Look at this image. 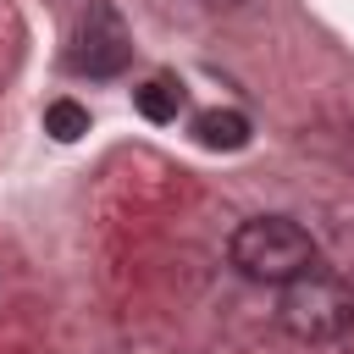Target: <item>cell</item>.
<instances>
[{"label": "cell", "instance_id": "6da1fadb", "mask_svg": "<svg viewBox=\"0 0 354 354\" xmlns=\"http://www.w3.org/2000/svg\"><path fill=\"white\" fill-rule=\"evenodd\" d=\"M227 260L238 266V277L282 288V282H293L315 266V238L288 216H249L227 238Z\"/></svg>", "mask_w": 354, "mask_h": 354}, {"label": "cell", "instance_id": "7a4b0ae2", "mask_svg": "<svg viewBox=\"0 0 354 354\" xmlns=\"http://www.w3.org/2000/svg\"><path fill=\"white\" fill-rule=\"evenodd\" d=\"M277 326L299 343H332L354 326V288L321 266H310L304 277L282 282L277 299Z\"/></svg>", "mask_w": 354, "mask_h": 354}, {"label": "cell", "instance_id": "3957f363", "mask_svg": "<svg viewBox=\"0 0 354 354\" xmlns=\"http://www.w3.org/2000/svg\"><path fill=\"white\" fill-rule=\"evenodd\" d=\"M127 66V33H122V17L111 6H88V22L77 33V50H72V72H88V77H116Z\"/></svg>", "mask_w": 354, "mask_h": 354}, {"label": "cell", "instance_id": "277c9868", "mask_svg": "<svg viewBox=\"0 0 354 354\" xmlns=\"http://www.w3.org/2000/svg\"><path fill=\"white\" fill-rule=\"evenodd\" d=\"M194 138L205 149H243L249 144V116L243 111H199L194 116Z\"/></svg>", "mask_w": 354, "mask_h": 354}, {"label": "cell", "instance_id": "5b68a950", "mask_svg": "<svg viewBox=\"0 0 354 354\" xmlns=\"http://www.w3.org/2000/svg\"><path fill=\"white\" fill-rule=\"evenodd\" d=\"M133 105H138L144 122H171V116L183 111V88H177L171 77H149V83L133 88Z\"/></svg>", "mask_w": 354, "mask_h": 354}, {"label": "cell", "instance_id": "8992f818", "mask_svg": "<svg viewBox=\"0 0 354 354\" xmlns=\"http://www.w3.org/2000/svg\"><path fill=\"white\" fill-rule=\"evenodd\" d=\"M44 133L61 138V144H72V138L88 133V111H83L77 100H50V105H44Z\"/></svg>", "mask_w": 354, "mask_h": 354}]
</instances>
